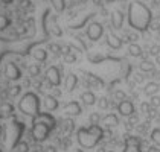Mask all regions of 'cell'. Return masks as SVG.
Wrapping results in <instances>:
<instances>
[{"instance_id":"cell-1","label":"cell","mask_w":160,"mask_h":152,"mask_svg":"<svg viewBox=\"0 0 160 152\" xmlns=\"http://www.w3.org/2000/svg\"><path fill=\"white\" fill-rule=\"evenodd\" d=\"M128 25L136 31H147L149 27V23L152 20V14L148 9L147 5H143L142 2H131L128 6Z\"/></svg>"},{"instance_id":"cell-2","label":"cell","mask_w":160,"mask_h":152,"mask_svg":"<svg viewBox=\"0 0 160 152\" xmlns=\"http://www.w3.org/2000/svg\"><path fill=\"white\" fill-rule=\"evenodd\" d=\"M104 137V128L101 125H90L87 128H81L76 132V140L81 148L92 149L98 145Z\"/></svg>"},{"instance_id":"cell-3","label":"cell","mask_w":160,"mask_h":152,"mask_svg":"<svg viewBox=\"0 0 160 152\" xmlns=\"http://www.w3.org/2000/svg\"><path fill=\"white\" fill-rule=\"evenodd\" d=\"M55 117L50 113H40L34 119V126H32V135L37 141H44L49 137L50 131L55 128Z\"/></svg>"},{"instance_id":"cell-4","label":"cell","mask_w":160,"mask_h":152,"mask_svg":"<svg viewBox=\"0 0 160 152\" xmlns=\"http://www.w3.org/2000/svg\"><path fill=\"white\" fill-rule=\"evenodd\" d=\"M18 108L26 116H31V117L35 119L37 116H40V99H38V96L32 91L25 93L18 102Z\"/></svg>"},{"instance_id":"cell-5","label":"cell","mask_w":160,"mask_h":152,"mask_svg":"<svg viewBox=\"0 0 160 152\" xmlns=\"http://www.w3.org/2000/svg\"><path fill=\"white\" fill-rule=\"evenodd\" d=\"M102 35H104V27H102L101 23L93 21V23L88 25V27H87V37L90 38L92 41H98V40H101Z\"/></svg>"},{"instance_id":"cell-6","label":"cell","mask_w":160,"mask_h":152,"mask_svg":"<svg viewBox=\"0 0 160 152\" xmlns=\"http://www.w3.org/2000/svg\"><path fill=\"white\" fill-rule=\"evenodd\" d=\"M46 79L49 81V84L53 85V87L60 85V84H61V72L58 70V67L50 65L49 69L46 70Z\"/></svg>"},{"instance_id":"cell-7","label":"cell","mask_w":160,"mask_h":152,"mask_svg":"<svg viewBox=\"0 0 160 152\" xmlns=\"http://www.w3.org/2000/svg\"><path fill=\"white\" fill-rule=\"evenodd\" d=\"M118 113L123 116V117H130V116H133L134 114V105H133V102L128 101V99H123L118 103Z\"/></svg>"},{"instance_id":"cell-8","label":"cell","mask_w":160,"mask_h":152,"mask_svg":"<svg viewBox=\"0 0 160 152\" xmlns=\"http://www.w3.org/2000/svg\"><path fill=\"white\" fill-rule=\"evenodd\" d=\"M123 152H143L140 149V140L134 137V135H130L128 139L125 140Z\"/></svg>"},{"instance_id":"cell-9","label":"cell","mask_w":160,"mask_h":152,"mask_svg":"<svg viewBox=\"0 0 160 152\" xmlns=\"http://www.w3.org/2000/svg\"><path fill=\"white\" fill-rule=\"evenodd\" d=\"M62 111L66 116H70V117H75V116H79L81 114V105L78 101H70L67 102L62 108Z\"/></svg>"},{"instance_id":"cell-10","label":"cell","mask_w":160,"mask_h":152,"mask_svg":"<svg viewBox=\"0 0 160 152\" xmlns=\"http://www.w3.org/2000/svg\"><path fill=\"white\" fill-rule=\"evenodd\" d=\"M5 75L8 79H11V81H17L20 76H22V72L18 70V67L15 65V64H8L6 65V69H5Z\"/></svg>"},{"instance_id":"cell-11","label":"cell","mask_w":160,"mask_h":152,"mask_svg":"<svg viewBox=\"0 0 160 152\" xmlns=\"http://www.w3.org/2000/svg\"><path fill=\"white\" fill-rule=\"evenodd\" d=\"M99 125H102V128L104 126L113 128V126H116V125H119V119H118L116 114H107L105 117L101 119V123Z\"/></svg>"},{"instance_id":"cell-12","label":"cell","mask_w":160,"mask_h":152,"mask_svg":"<svg viewBox=\"0 0 160 152\" xmlns=\"http://www.w3.org/2000/svg\"><path fill=\"white\" fill-rule=\"evenodd\" d=\"M43 105H44V108H46L48 111L58 110V101H57V97H53V96H50V94H46V96H44Z\"/></svg>"},{"instance_id":"cell-13","label":"cell","mask_w":160,"mask_h":152,"mask_svg":"<svg viewBox=\"0 0 160 152\" xmlns=\"http://www.w3.org/2000/svg\"><path fill=\"white\" fill-rule=\"evenodd\" d=\"M81 101H82L84 105L92 107V105H95L98 102V97H96V94L93 91H84V93H81Z\"/></svg>"},{"instance_id":"cell-14","label":"cell","mask_w":160,"mask_h":152,"mask_svg":"<svg viewBox=\"0 0 160 152\" xmlns=\"http://www.w3.org/2000/svg\"><path fill=\"white\" fill-rule=\"evenodd\" d=\"M64 85H66V90H67V91H73V90L76 88V85H78V76L75 75V73H69L67 78H66Z\"/></svg>"},{"instance_id":"cell-15","label":"cell","mask_w":160,"mask_h":152,"mask_svg":"<svg viewBox=\"0 0 160 152\" xmlns=\"http://www.w3.org/2000/svg\"><path fill=\"white\" fill-rule=\"evenodd\" d=\"M32 56H34V59H37V61H40V63H43V61L48 59V50L43 49V47H35V49L32 50Z\"/></svg>"},{"instance_id":"cell-16","label":"cell","mask_w":160,"mask_h":152,"mask_svg":"<svg viewBox=\"0 0 160 152\" xmlns=\"http://www.w3.org/2000/svg\"><path fill=\"white\" fill-rule=\"evenodd\" d=\"M107 43H108V46L113 47V49H121V46H122L121 38H118L116 35H113V34H108V35H107Z\"/></svg>"},{"instance_id":"cell-17","label":"cell","mask_w":160,"mask_h":152,"mask_svg":"<svg viewBox=\"0 0 160 152\" xmlns=\"http://www.w3.org/2000/svg\"><path fill=\"white\" fill-rule=\"evenodd\" d=\"M111 23L114 27H121L123 23V15L122 12H119V11H114L113 15H111Z\"/></svg>"},{"instance_id":"cell-18","label":"cell","mask_w":160,"mask_h":152,"mask_svg":"<svg viewBox=\"0 0 160 152\" xmlns=\"http://www.w3.org/2000/svg\"><path fill=\"white\" fill-rule=\"evenodd\" d=\"M157 91H159V84H156V82H149L145 85V94L148 96H154Z\"/></svg>"},{"instance_id":"cell-19","label":"cell","mask_w":160,"mask_h":152,"mask_svg":"<svg viewBox=\"0 0 160 152\" xmlns=\"http://www.w3.org/2000/svg\"><path fill=\"white\" fill-rule=\"evenodd\" d=\"M128 53L131 55V56H134V58H137V56H140L142 55V47L139 46V44H130L128 46Z\"/></svg>"},{"instance_id":"cell-20","label":"cell","mask_w":160,"mask_h":152,"mask_svg":"<svg viewBox=\"0 0 160 152\" xmlns=\"http://www.w3.org/2000/svg\"><path fill=\"white\" fill-rule=\"evenodd\" d=\"M0 113L2 114H6V116H9V114L14 113V108L11 103H8V102H5V103H2V107H0Z\"/></svg>"},{"instance_id":"cell-21","label":"cell","mask_w":160,"mask_h":152,"mask_svg":"<svg viewBox=\"0 0 160 152\" xmlns=\"http://www.w3.org/2000/svg\"><path fill=\"white\" fill-rule=\"evenodd\" d=\"M151 140L157 145V146H160V128H154L152 131H151Z\"/></svg>"},{"instance_id":"cell-22","label":"cell","mask_w":160,"mask_h":152,"mask_svg":"<svg viewBox=\"0 0 160 152\" xmlns=\"http://www.w3.org/2000/svg\"><path fill=\"white\" fill-rule=\"evenodd\" d=\"M28 72H29L31 76H38L40 75V65H38V64H31V65L28 67Z\"/></svg>"},{"instance_id":"cell-23","label":"cell","mask_w":160,"mask_h":152,"mask_svg":"<svg viewBox=\"0 0 160 152\" xmlns=\"http://www.w3.org/2000/svg\"><path fill=\"white\" fill-rule=\"evenodd\" d=\"M52 2V5H53V8L57 9V11H64V8H66V5H64V0H50Z\"/></svg>"},{"instance_id":"cell-24","label":"cell","mask_w":160,"mask_h":152,"mask_svg":"<svg viewBox=\"0 0 160 152\" xmlns=\"http://www.w3.org/2000/svg\"><path fill=\"white\" fill-rule=\"evenodd\" d=\"M152 69H154V64L151 61H143L140 64V70H143V72H151Z\"/></svg>"},{"instance_id":"cell-25","label":"cell","mask_w":160,"mask_h":152,"mask_svg":"<svg viewBox=\"0 0 160 152\" xmlns=\"http://www.w3.org/2000/svg\"><path fill=\"white\" fill-rule=\"evenodd\" d=\"M101 116L98 113H92L90 114V122H92V125H99L101 123Z\"/></svg>"},{"instance_id":"cell-26","label":"cell","mask_w":160,"mask_h":152,"mask_svg":"<svg viewBox=\"0 0 160 152\" xmlns=\"http://www.w3.org/2000/svg\"><path fill=\"white\" fill-rule=\"evenodd\" d=\"M15 148H17L18 152H28V143H25V141H23V143H18Z\"/></svg>"},{"instance_id":"cell-27","label":"cell","mask_w":160,"mask_h":152,"mask_svg":"<svg viewBox=\"0 0 160 152\" xmlns=\"http://www.w3.org/2000/svg\"><path fill=\"white\" fill-rule=\"evenodd\" d=\"M18 93H20V87H18V85H14V87L9 88V94H11V96H17Z\"/></svg>"},{"instance_id":"cell-28","label":"cell","mask_w":160,"mask_h":152,"mask_svg":"<svg viewBox=\"0 0 160 152\" xmlns=\"http://www.w3.org/2000/svg\"><path fill=\"white\" fill-rule=\"evenodd\" d=\"M99 107H101L102 110H107V108H108V101H107V99H99Z\"/></svg>"},{"instance_id":"cell-29","label":"cell","mask_w":160,"mask_h":152,"mask_svg":"<svg viewBox=\"0 0 160 152\" xmlns=\"http://www.w3.org/2000/svg\"><path fill=\"white\" fill-rule=\"evenodd\" d=\"M151 105H154V107H160V99L159 97H152V99H151Z\"/></svg>"},{"instance_id":"cell-30","label":"cell","mask_w":160,"mask_h":152,"mask_svg":"<svg viewBox=\"0 0 160 152\" xmlns=\"http://www.w3.org/2000/svg\"><path fill=\"white\" fill-rule=\"evenodd\" d=\"M72 129H73V122H67V123H66V131L69 132V131H72Z\"/></svg>"},{"instance_id":"cell-31","label":"cell","mask_w":160,"mask_h":152,"mask_svg":"<svg viewBox=\"0 0 160 152\" xmlns=\"http://www.w3.org/2000/svg\"><path fill=\"white\" fill-rule=\"evenodd\" d=\"M116 97H118L119 101H123V99H125V94H123L122 91H118V93H116Z\"/></svg>"},{"instance_id":"cell-32","label":"cell","mask_w":160,"mask_h":152,"mask_svg":"<svg viewBox=\"0 0 160 152\" xmlns=\"http://www.w3.org/2000/svg\"><path fill=\"white\" fill-rule=\"evenodd\" d=\"M46 149H48L46 152H55V151H53V148H52V146H49V148H46Z\"/></svg>"},{"instance_id":"cell-33","label":"cell","mask_w":160,"mask_h":152,"mask_svg":"<svg viewBox=\"0 0 160 152\" xmlns=\"http://www.w3.org/2000/svg\"><path fill=\"white\" fill-rule=\"evenodd\" d=\"M107 2H113V0H107Z\"/></svg>"},{"instance_id":"cell-34","label":"cell","mask_w":160,"mask_h":152,"mask_svg":"<svg viewBox=\"0 0 160 152\" xmlns=\"http://www.w3.org/2000/svg\"><path fill=\"white\" fill-rule=\"evenodd\" d=\"M0 117H2V113H0Z\"/></svg>"},{"instance_id":"cell-35","label":"cell","mask_w":160,"mask_h":152,"mask_svg":"<svg viewBox=\"0 0 160 152\" xmlns=\"http://www.w3.org/2000/svg\"><path fill=\"white\" fill-rule=\"evenodd\" d=\"M110 152H113V151H110Z\"/></svg>"},{"instance_id":"cell-36","label":"cell","mask_w":160,"mask_h":152,"mask_svg":"<svg viewBox=\"0 0 160 152\" xmlns=\"http://www.w3.org/2000/svg\"><path fill=\"white\" fill-rule=\"evenodd\" d=\"M0 152H2V151H0Z\"/></svg>"}]
</instances>
